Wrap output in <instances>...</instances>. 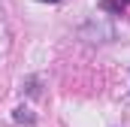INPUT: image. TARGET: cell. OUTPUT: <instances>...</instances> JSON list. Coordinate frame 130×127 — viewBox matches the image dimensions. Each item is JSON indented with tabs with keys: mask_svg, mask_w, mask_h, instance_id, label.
Listing matches in <instances>:
<instances>
[{
	"mask_svg": "<svg viewBox=\"0 0 130 127\" xmlns=\"http://www.w3.org/2000/svg\"><path fill=\"white\" fill-rule=\"evenodd\" d=\"M21 88H24V91H27L30 97H36V94H39V76H30V79H27Z\"/></svg>",
	"mask_w": 130,
	"mask_h": 127,
	"instance_id": "obj_1",
	"label": "cell"
},
{
	"mask_svg": "<svg viewBox=\"0 0 130 127\" xmlns=\"http://www.w3.org/2000/svg\"><path fill=\"white\" fill-rule=\"evenodd\" d=\"M100 6H103L106 12H115V15H121V9H124V3H121V0H103Z\"/></svg>",
	"mask_w": 130,
	"mask_h": 127,
	"instance_id": "obj_2",
	"label": "cell"
},
{
	"mask_svg": "<svg viewBox=\"0 0 130 127\" xmlns=\"http://www.w3.org/2000/svg\"><path fill=\"white\" fill-rule=\"evenodd\" d=\"M12 118H15V121H24V124H33L30 109H24V106H21V109H15V115H12Z\"/></svg>",
	"mask_w": 130,
	"mask_h": 127,
	"instance_id": "obj_3",
	"label": "cell"
},
{
	"mask_svg": "<svg viewBox=\"0 0 130 127\" xmlns=\"http://www.w3.org/2000/svg\"><path fill=\"white\" fill-rule=\"evenodd\" d=\"M39 3H61V0H39Z\"/></svg>",
	"mask_w": 130,
	"mask_h": 127,
	"instance_id": "obj_4",
	"label": "cell"
}]
</instances>
